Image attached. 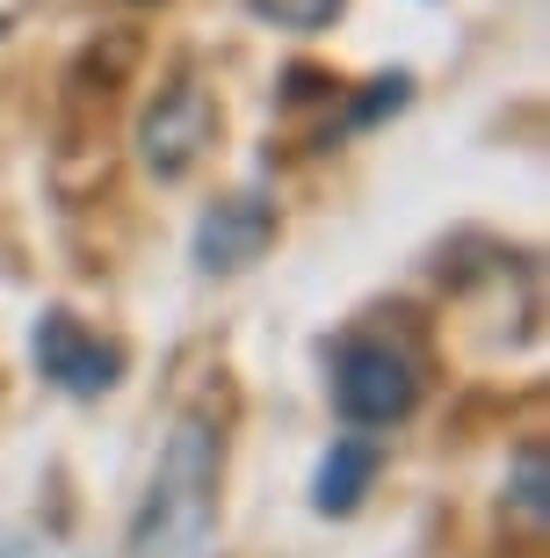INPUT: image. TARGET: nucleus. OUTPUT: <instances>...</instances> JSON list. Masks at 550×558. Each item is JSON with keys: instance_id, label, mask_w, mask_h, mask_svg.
<instances>
[{"instance_id": "1", "label": "nucleus", "mask_w": 550, "mask_h": 558, "mask_svg": "<svg viewBox=\"0 0 550 558\" xmlns=\"http://www.w3.org/2000/svg\"><path fill=\"white\" fill-rule=\"evenodd\" d=\"M218 486H224V435L204 414H182L160 435L123 558H218Z\"/></svg>"}, {"instance_id": "2", "label": "nucleus", "mask_w": 550, "mask_h": 558, "mask_svg": "<svg viewBox=\"0 0 550 558\" xmlns=\"http://www.w3.org/2000/svg\"><path fill=\"white\" fill-rule=\"evenodd\" d=\"M413 399H420V371H413V355L399 341H347L333 355V407H341L355 428H391V421L413 414Z\"/></svg>"}, {"instance_id": "3", "label": "nucleus", "mask_w": 550, "mask_h": 558, "mask_svg": "<svg viewBox=\"0 0 550 558\" xmlns=\"http://www.w3.org/2000/svg\"><path fill=\"white\" fill-rule=\"evenodd\" d=\"M210 138H218V102H210L204 81H174L138 124V153H145V167H152L160 182H182L188 167L204 160Z\"/></svg>"}, {"instance_id": "4", "label": "nucleus", "mask_w": 550, "mask_h": 558, "mask_svg": "<svg viewBox=\"0 0 550 558\" xmlns=\"http://www.w3.org/2000/svg\"><path fill=\"white\" fill-rule=\"evenodd\" d=\"M29 349H37V371L73 399H95L123 377V349L102 341V333H87L73 312H44L37 333H29Z\"/></svg>"}, {"instance_id": "5", "label": "nucleus", "mask_w": 550, "mask_h": 558, "mask_svg": "<svg viewBox=\"0 0 550 558\" xmlns=\"http://www.w3.org/2000/svg\"><path fill=\"white\" fill-rule=\"evenodd\" d=\"M268 240H276V210L261 204V196H218V204L196 218V269L210 276H232L246 269V262H261Z\"/></svg>"}, {"instance_id": "6", "label": "nucleus", "mask_w": 550, "mask_h": 558, "mask_svg": "<svg viewBox=\"0 0 550 558\" xmlns=\"http://www.w3.org/2000/svg\"><path fill=\"white\" fill-rule=\"evenodd\" d=\"M377 464H384L377 435H341L327 450V464H319V478H311V508L319 515H355L363 494L377 486Z\"/></svg>"}, {"instance_id": "7", "label": "nucleus", "mask_w": 550, "mask_h": 558, "mask_svg": "<svg viewBox=\"0 0 550 558\" xmlns=\"http://www.w3.org/2000/svg\"><path fill=\"white\" fill-rule=\"evenodd\" d=\"M514 508H522V522L550 515V457H543V442H522V450H514Z\"/></svg>"}, {"instance_id": "8", "label": "nucleus", "mask_w": 550, "mask_h": 558, "mask_svg": "<svg viewBox=\"0 0 550 558\" xmlns=\"http://www.w3.org/2000/svg\"><path fill=\"white\" fill-rule=\"evenodd\" d=\"M254 15L283 22V29H319V22L341 15V0H254Z\"/></svg>"}]
</instances>
